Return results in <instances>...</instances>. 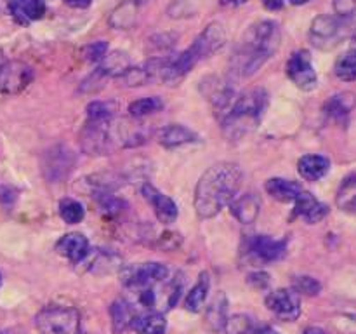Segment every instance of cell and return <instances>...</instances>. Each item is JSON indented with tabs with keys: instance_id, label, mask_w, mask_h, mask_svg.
Returning <instances> with one entry per match:
<instances>
[{
	"instance_id": "1",
	"label": "cell",
	"mask_w": 356,
	"mask_h": 334,
	"mask_svg": "<svg viewBox=\"0 0 356 334\" xmlns=\"http://www.w3.org/2000/svg\"><path fill=\"white\" fill-rule=\"evenodd\" d=\"M282 31L278 23L261 19L250 24L243 33L229 59V73L235 79H249L256 75L268 59L280 49Z\"/></svg>"
},
{
	"instance_id": "2",
	"label": "cell",
	"mask_w": 356,
	"mask_h": 334,
	"mask_svg": "<svg viewBox=\"0 0 356 334\" xmlns=\"http://www.w3.org/2000/svg\"><path fill=\"white\" fill-rule=\"evenodd\" d=\"M243 170L238 164L219 162L209 167L195 188V211L200 219L218 216L238 195Z\"/></svg>"
},
{
	"instance_id": "3",
	"label": "cell",
	"mask_w": 356,
	"mask_h": 334,
	"mask_svg": "<svg viewBox=\"0 0 356 334\" xmlns=\"http://www.w3.org/2000/svg\"><path fill=\"white\" fill-rule=\"evenodd\" d=\"M268 108V93L261 87L249 89L247 93L236 96L232 110L228 111L221 124L222 132H225L228 141H240L256 131L257 125L263 120Z\"/></svg>"
},
{
	"instance_id": "4",
	"label": "cell",
	"mask_w": 356,
	"mask_h": 334,
	"mask_svg": "<svg viewBox=\"0 0 356 334\" xmlns=\"http://www.w3.org/2000/svg\"><path fill=\"white\" fill-rule=\"evenodd\" d=\"M40 334H82V315L73 306H45L35 317Z\"/></svg>"
},
{
	"instance_id": "5",
	"label": "cell",
	"mask_w": 356,
	"mask_h": 334,
	"mask_svg": "<svg viewBox=\"0 0 356 334\" xmlns=\"http://www.w3.org/2000/svg\"><path fill=\"white\" fill-rule=\"evenodd\" d=\"M350 33V23L346 17H339L336 14H322L315 17L309 28V42L316 49L330 51L337 47Z\"/></svg>"
},
{
	"instance_id": "6",
	"label": "cell",
	"mask_w": 356,
	"mask_h": 334,
	"mask_svg": "<svg viewBox=\"0 0 356 334\" xmlns=\"http://www.w3.org/2000/svg\"><path fill=\"white\" fill-rule=\"evenodd\" d=\"M169 277V268L156 261L120 267V282L129 291L139 292L143 289L156 287Z\"/></svg>"
},
{
	"instance_id": "7",
	"label": "cell",
	"mask_w": 356,
	"mask_h": 334,
	"mask_svg": "<svg viewBox=\"0 0 356 334\" xmlns=\"http://www.w3.org/2000/svg\"><path fill=\"white\" fill-rule=\"evenodd\" d=\"M200 89L209 100V103H211L218 120L221 122L228 115V111L232 110L233 103L236 100L232 82L219 79V77H205L200 84Z\"/></svg>"
},
{
	"instance_id": "8",
	"label": "cell",
	"mask_w": 356,
	"mask_h": 334,
	"mask_svg": "<svg viewBox=\"0 0 356 334\" xmlns=\"http://www.w3.org/2000/svg\"><path fill=\"white\" fill-rule=\"evenodd\" d=\"M285 70H287V77L298 89L313 90L318 86V75H316L315 68H313L312 56L305 49L292 52Z\"/></svg>"
},
{
	"instance_id": "9",
	"label": "cell",
	"mask_w": 356,
	"mask_h": 334,
	"mask_svg": "<svg viewBox=\"0 0 356 334\" xmlns=\"http://www.w3.org/2000/svg\"><path fill=\"white\" fill-rule=\"evenodd\" d=\"M266 308L284 322H294L301 315V298L294 289L280 287L266 296Z\"/></svg>"
},
{
	"instance_id": "10",
	"label": "cell",
	"mask_w": 356,
	"mask_h": 334,
	"mask_svg": "<svg viewBox=\"0 0 356 334\" xmlns=\"http://www.w3.org/2000/svg\"><path fill=\"white\" fill-rule=\"evenodd\" d=\"M285 253H287V242L271 239L268 235H256L247 242V254L257 264H270L280 261Z\"/></svg>"
},
{
	"instance_id": "11",
	"label": "cell",
	"mask_w": 356,
	"mask_h": 334,
	"mask_svg": "<svg viewBox=\"0 0 356 334\" xmlns=\"http://www.w3.org/2000/svg\"><path fill=\"white\" fill-rule=\"evenodd\" d=\"M33 80V70L23 61L9 59L0 73V94H19Z\"/></svg>"
},
{
	"instance_id": "12",
	"label": "cell",
	"mask_w": 356,
	"mask_h": 334,
	"mask_svg": "<svg viewBox=\"0 0 356 334\" xmlns=\"http://www.w3.org/2000/svg\"><path fill=\"white\" fill-rule=\"evenodd\" d=\"M226 44V30L219 21H212L209 23L207 26L204 28L200 35L195 38L193 44L190 45L193 49V52L197 54V58L200 59H207L211 58L212 54L219 51V49L225 47Z\"/></svg>"
},
{
	"instance_id": "13",
	"label": "cell",
	"mask_w": 356,
	"mask_h": 334,
	"mask_svg": "<svg viewBox=\"0 0 356 334\" xmlns=\"http://www.w3.org/2000/svg\"><path fill=\"white\" fill-rule=\"evenodd\" d=\"M141 195L145 197V200L152 205L156 219H159L162 225H172V223L176 221L177 216H179V209H177L176 202H174L169 195L162 193L159 188H155L149 183L143 184Z\"/></svg>"
},
{
	"instance_id": "14",
	"label": "cell",
	"mask_w": 356,
	"mask_h": 334,
	"mask_svg": "<svg viewBox=\"0 0 356 334\" xmlns=\"http://www.w3.org/2000/svg\"><path fill=\"white\" fill-rule=\"evenodd\" d=\"M56 250H58V254H61L63 257L72 261V263L80 264L83 263V260H86L90 253L89 240H87L86 235H82V233L79 232L66 233V235H63L61 239L58 240Z\"/></svg>"
},
{
	"instance_id": "15",
	"label": "cell",
	"mask_w": 356,
	"mask_h": 334,
	"mask_svg": "<svg viewBox=\"0 0 356 334\" xmlns=\"http://www.w3.org/2000/svg\"><path fill=\"white\" fill-rule=\"evenodd\" d=\"M229 211H232L233 218L242 225H252L256 219L259 218L261 212V198L259 195L249 191V193L236 195L233 202L229 204Z\"/></svg>"
},
{
	"instance_id": "16",
	"label": "cell",
	"mask_w": 356,
	"mask_h": 334,
	"mask_svg": "<svg viewBox=\"0 0 356 334\" xmlns=\"http://www.w3.org/2000/svg\"><path fill=\"white\" fill-rule=\"evenodd\" d=\"M294 214L305 219L309 225H315V223H320L329 214V207L316 200L313 193L302 190L294 200Z\"/></svg>"
},
{
	"instance_id": "17",
	"label": "cell",
	"mask_w": 356,
	"mask_h": 334,
	"mask_svg": "<svg viewBox=\"0 0 356 334\" xmlns=\"http://www.w3.org/2000/svg\"><path fill=\"white\" fill-rule=\"evenodd\" d=\"M156 139L163 148H179V146L198 143L200 136L183 124H169L160 129Z\"/></svg>"
},
{
	"instance_id": "18",
	"label": "cell",
	"mask_w": 356,
	"mask_h": 334,
	"mask_svg": "<svg viewBox=\"0 0 356 334\" xmlns=\"http://www.w3.org/2000/svg\"><path fill=\"white\" fill-rule=\"evenodd\" d=\"M9 13L19 24H28L38 21L45 14L44 0H7Z\"/></svg>"
},
{
	"instance_id": "19",
	"label": "cell",
	"mask_w": 356,
	"mask_h": 334,
	"mask_svg": "<svg viewBox=\"0 0 356 334\" xmlns=\"http://www.w3.org/2000/svg\"><path fill=\"white\" fill-rule=\"evenodd\" d=\"M228 320V298L225 292H218L211 305L205 308V326L212 331V333H221Z\"/></svg>"
},
{
	"instance_id": "20",
	"label": "cell",
	"mask_w": 356,
	"mask_h": 334,
	"mask_svg": "<svg viewBox=\"0 0 356 334\" xmlns=\"http://www.w3.org/2000/svg\"><path fill=\"white\" fill-rule=\"evenodd\" d=\"M264 188H266V193L271 198H275L278 202H284V204L294 202L298 198V195L302 191V186L298 181L284 180V177H271V180L266 181Z\"/></svg>"
},
{
	"instance_id": "21",
	"label": "cell",
	"mask_w": 356,
	"mask_h": 334,
	"mask_svg": "<svg viewBox=\"0 0 356 334\" xmlns=\"http://www.w3.org/2000/svg\"><path fill=\"white\" fill-rule=\"evenodd\" d=\"M138 310L132 303L125 301V299H115L110 306L111 315V326H113L115 334H122L127 329H131L132 320L138 315Z\"/></svg>"
},
{
	"instance_id": "22",
	"label": "cell",
	"mask_w": 356,
	"mask_h": 334,
	"mask_svg": "<svg viewBox=\"0 0 356 334\" xmlns=\"http://www.w3.org/2000/svg\"><path fill=\"white\" fill-rule=\"evenodd\" d=\"M298 170L302 180L318 181L330 170V160L323 155H305L299 159Z\"/></svg>"
},
{
	"instance_id": "23",
	"label": "cell",
	"mask_w": 356,
	"mask_h": 334,
	"mask_svg": "<svg viewBox=\"0 0 356 334\" xmlns=\"http://www.w3.org/2000/svg\"><path fill=\"white\" fill-rule=\"evenodd\" d=\"M136 334H165L167 320L160 312H139L132 320Z\"/></svg>"
},
{
	"instance_id": "24",
	"label": "cell",
	"mask_w": 356,
	"mask_h": 334,
	"mask_svg": "<svg viewBox=\"0 0 356 334\" xmlns=\"http://www.w3.org/2000/svg\"><path fill=\"white\" fill-rule=\"evenodd\" d=\"M356 106V97L353 93H339L334 94L323 106V111L334 120H344L350 117L351 111Z\"/></svg>"
},
{
	"instance_id": "25",
	"label": "cell",
	"mask_w": 356,
	"mask_h": 334,
	"mask_svg": "<svg viewBox=\"0 0 356 334\" xmlns=\"http://www.w3.org/2000/svg\"><path fill=\"white\" fill-rule=\"evenodd\" d=\"M209 289H211V278H209V273H200L197 284L190 289V292L186 294V299H184V308L188 312L198 313L204 310L205 301H207Z\"/></svg>"
},
{
	"instance_id": "26",
	"label": "cell",
	"mask_w": 356,
	"mask_h": 334,
	"mask_svg": "<svg viewBox=\"0 0 356 334\" xmlns=\"http://www.w3.org/2000/svg\"><path fill=\"white\" fill-rule=\"evenodd\" d=\"M72 166H73L72 153H70L68 150L56 148L49 153V160L45 162V173L51 170V174H49L47 177L52 181V183H56V181L61 180L63 176H66V174L70 173Z\"/></svg>"
},
{
	"instance_id": "27",
	"label": "cell",
	"mask_w": 356,
	"mask_h": 334,
	"mask_svg": "<svg viewBox=\"0 0 356 334\" xmlns=\"http://www.w3.org/2000/svg\"><path fill=\"white\" fill-rule=\"evenodd\" d=\"M129 66H131L129 56L125 54V52L115 51L111 52V54L104 56L97 72H99L104 79H120V77L127 72Z\"/></svg>"
},
{
	"instance_id": "28",
	"label": "cell",
	"mask_w": 356,
	"mask_h": 334,
	"mask_svg": "<svg viewBox=\"0 0 356 334\" xmlns=\"http://www.w3.org/2000/svg\"><path fill=\"white\" fill-rule=\"evenodd\" d=\"M174 44H176V37L170 33H160L155 37L148 38V44H146V52L149 54V59H167L169 56H172Z\"/></svg>"
},
{
	"instance_id": "29",
	"label": "cell",
	"mask_w": 356,
	"mask_h": 334,
	"mask_svg": "<svg viewBox=\"0 0 356 334\" xmlns=\"http://www.w3.org/2000/svg\"><path fill=\"white\" fill-rule=\"evenodd\" d=\"M138 16V7L134 2H124L111 13L110 24L117 30H129L136 23Z\"/></svg>"
},
{
	"instance_id": "30",
	"label": "cell",
	"mask_w": 356,
	"mask_h": 334,
	"mask_svg": "<svg viewBox=\"0 0 356 334\" xmlns=\"http://www.w3.org/2000/svg\"><path fill=\"white\" fill-rule=\"evenodd\" d=\"M337 207L346 212H356V176H350L341 183L336 195Z\"/></svg>"
},
{
	"instance_id": "31",
	"label": "cell",
	"mask_w": 356,
	"mask_h": 334,
	"mask_svg": "<svg viewBox=\"0 0 356 334\" xmlns=\"http://www.w3.org/2000/svg\"><path fill=\"white\" fill-rule=\"evenodd\" d=\"M163 108V101L160 97L152 96V97H141V100H136L129 104V115L132 118H139L143 120L148 115L156 113Z\"/></svg>"
},
{
	"instance_id": "32",
	"label": "cell",
	"mask_w": 356,
	"mask_h": 334,
	"mask_svg": "<svg viewBox=\"0 0 356 334\" xmlns=\"http://www.w3.org/2000/svg\"><path fill=\"white\" fill-rule=\"evenodd\" d=\"M334 72H336L337 79L344 80V82L356 80V47L350 49V51L337 58Z\"/></svg>"
},
{
	"instance_id": "33",
	"label": "cell",
	"mask_w": 356,
	"mask_h": 334,
	"mask_svg": "<svg viewBox=\"0 0 356 334\" xmlns=\"http://www.w3.org/2000/svg\"><path fill=\"white\" fill-rule=\"evenodd\" d=\"M117 104L113 101H92L87 106V122H106L115 118Z\"/></svg>"
},
{
	"instance_id": "34",
	"label": "cell",
	"mask_w": 356,
	"mask_h": 334,
	"mask_svg": "<svg viewBox=\"0 0 356 334\" xmlns=\"http://www.w3.org/2000/svg\"><path fill=\"white\" fill-rule=\"evenodd\" d=\"M59 216L65 223L68 225H76V223L82 221L86 218V209L80 202H76L75 198H63L59 202Z\"/></svg>"
},
{
	"instance_id": "35",
	"label": "cell",
	"mask_w": 356,
	"mask_h": 334,
	"mask_svg": "<svg viewBox=\"0 0 356 334\" xmlns=\"http://www.w3.org/2000/svg\"><path fill=\"white\" fill-rule=\"evenodd\" d=\"M222 331H225V334H254V324L250 317L236 313V315L228 317Z\"/></svg>"
},
{
	"instance_id": "36",
	"label": "cell",
	"mask_w": 356,
	"mask_h": 334,
	"mask_svg": "<svg viewBox=\"0 0 356 334\" xmlns=\"http://www.w3.org/2000/svg\"><path fill=\"white\" fill-rule=\"evenodd\" d=\"M292 289H294L299 296H316L322 291V284H320L315 277L299 275V277H294V280H292Z\"/></svg>"
},
{
	"instance_id": "37",
	"label": "cell",
	"mask_w": 356,
	"mask_h": 334,
	"mask_svg": "<svg viewBox=\"0 0 356 334\" xmlns=\"http://www.w3.org/2000/svg\"><path fill=\"white\" fill-rule=\"evenodd\" d=\"M83 59L89 63H99L103 61L104 56L108 54V42L97 40L92 42V44H87L86 47L82 49Z\"/></svg>"
},
{
	"instance_id": "38",
	"label": "cell",
	"mask_w": 356,
	"mask_h": 334,
	"mask_svg": "<svg viewBox=\"0 0 356 334\" xmlns=\"http://www.w3.org/2000/svg\"><path fill=\"white\" fill-rule=\"evenodd\" d=\"M334 10L336 16L350 19L356 14V0H334Z\"/></svg>"
},
{
	"instance_id": "39",
	"label": "cell",
	"mask_w": 356,
	"mask_h": 334,
	"mask_svg": "<svg viewBox=\"0 0 356 334\" xmlns=\"http://www.w3.org/2000/svg\"><path fill=\"white\" fill-rule=\"evenodd\" d=\"M247 284L256 289V291H264L270 285V275L264 273V271H254L247 277Z\"/></svg>"
},
{
	"instance_id": "40",
	"label": "cell",
	"mask_w": 356,
	"mask_h": 334,
	"mask_svg": "<svg viewBox=\"0 0 356 334\" xmlns=\"http://www.w3.org/2000/svg\"><path fill=\"white\" fill-rule=\"evenodd\" d=\"M285 0H263V6L266 7L268 10L275 13V10H280L284 7Z\"/></svg>"
},
{
	"instance_id": "41",
	"label": "cell",
	"mask_w": 356,
	"mask_h": 334,
	"mask_svg": "<svg viewBox=\"0 0 356 334\" xmlns=\"http://www.w3.org/2000/svg\"><path fill=\"white\" fill-rule=\"evenodd\" d=\"M65 3L73 9H87L92 3V0H65Z\"/></svg>"
},
{
	"instance_id": "42",
	"label": "cell",
	"mask_w": 356,
	"mask_h": 334,
	"mask_svg": "<svg viewBox=\"0 0 356 334\" xmlns=\"http://www.w3.org/2000/svg\"><path fill=\"white\" fill-rule=\"evenodd\" d=\"M249 0H221V6L225 7H240L243 3H247Z\"/></svg>"
},
{
	"instance_id": "43",
	"label": "cell",
	"mask_w": 356,
	"mask_h": 334,
	"mask_svg": "<svg viewBox=\"0 0 356 334\" xmlns=\"http://www.w3.org/2000/svg\"><path fill=\"white\" fill-rule=\"evenodd\" d=\"M254 334H280V333H278V331L275 329V327L264 326V327H261L259 331H256V333H254Z\"/></svg>"
},
{
	"instance_id": "44",
	"label": "cell",
	"mask_w": 356,
	"mask_h": 334,
	"mask_svg": "<svg viewBox=\"0 0 356 334\" xmlns=\"http://www.w3.org/2000/svg\"><path fill=\"white\" fill-rule=\"evenodd\" d=\"M302 334H325V331L320 329V327H308Z\"/></svg>"
},
{
	"instance_id": "45",
	"label": "cell",
	"mask_w": 356,
	"mask_h": 334,
	"mask_svg": "<svg viewBox=\"0 0 356 334\" xmlns=\"http://www.w3.org/2000/svg\"><path fill=\"white\" fill-rule=\"evenodd\" d=\"M7 61H9V59H7V56L3 54V51H2V49H0V73H2L3 66L7 65Z\"/></svg>"
},
{
	"instance_id": "46",
	"label": "cell",
	"mask_w": 356,
	"mask_h": 334,
	"mask_svg": "<svg viewBox=\"0 0 356 334\" xmlns=\"http://www.w3.org/2000/svg\"><path fill=\"white\" fill-rule=\"evenodd\" d=\"M289 2H291L292 6H305V3L312 2V0H289Z\"/></svg>"
},
{
	"instance_id": "47",
	"label": "cell",
	"mask_w": 356,
	"mask_h": 334,
	"mask_svg": "<svg viewBox=\"0 0 356 334\" xmlns=\"http://www.w3.org/2000/svg\"><path fill=\"white\" fill-rule=\"evenodd\" d=\"M0 285H2V273H0Z\"/></svg>"
},
{
	"instance_id": "48",
	"label": "cell",
	"mask_w": 356,
	"mask_h": 334,
	"mask_svg": "<svg viewBox=\"0 0 356 334\" xmlns=\"http://www.w3.org/2000/svg\"><path fill=\"white\" fill-rule=\"evenodd\" d=\"M355 40H356V37H355Z\"/></svg>"
}]
</instances>
